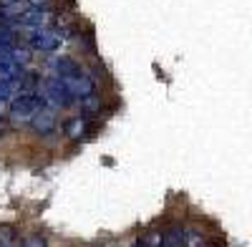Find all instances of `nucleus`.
<instances>
[{"label": "nucleus", "instance_id": "nucleus-6", "mask_svg": "<svg viewBox=\"0 0 252 247\" xmlns=\"http://www.w3.org/2000/svg\"><path fill=\"white\" fill-rule=\"evenodd\" d=\"M66 86L71 89V93L76 96V101L89 98V96H94V93H96V84H94V78H91V76H86V73H81V76H76V78L66 81Z\"/></svg>", "mask_w": 252, "mask_h": 247}, {"label": "nucleus", "instance_id": "nucleus-10", "mask_svg": "<svg viewBox=\"0 0 252 247\" xmlns=\"http://www.w3.org/2000/svg\"><path fill=\"white\" fill-rule=\"evenodd\" d=\"M13 46H18V38H15L13 26H3V23H0V51H8Z\"/></svg>", "mask_w": 252, "mask_h": 247}, {"label": "nucleus", "instance_id": "nucleus-17", "mask_svg": "<svg viewBox=\"0 0 252 247\" xmlns=\"http://www.w3.org/2000/svg\"><path fill=\"white\" fill-rule=\"evenodd\" d=\"M8 129H10V121H8V116H0V139H3V136L8 134Z\"/></svg>", "mask_w": 252, "mask_h": 247}, {"label": "nucleus", "instance_id": "nucleus-7", "mask_svg": "<svg viewBox=\"0 0 252 247\" xmlns=\"http://www.w3.org/2000/svg\"><path fill=\"white\" fill-rule=\"evenodd\" d=\"M63 134H66V139H71V141L83 139V136L89 134V119L83 116V114L66 119V121H63Z\"/></svg>", "mask_w": 252, "mask_h": 247}, {"label": "nucleus", "instance_id": "nucleus-3", "mask_svg": "<svg viewBox=\"0 0 252 247\" xmlns=\"http://www.w3.org/2000/svg\"><path fill=\"white\" fill-rule=\"evenodd\" d=\"M61 35L56 33V31H51V28H35V31H31V35H28V43H31V48L33 51H40V53H53V51H58L61 48Z\"/></svg>", "mask_w": 252, "mask_h": 247}, {"label": "nucleus", "instance_id": "nucleus-16", "mask_svg": "<svg viewBox=\"0 0 252 247\" xmlns=\"http://www.w3.org/2000/svg\"><path fill=\"white\" fill-rule=\"evenodd\" d=\"M26 3H28L33 10H48L53 0H26Z\"/></svg>", "mask_w": 252, "mask_h": 247}, {"label": "nucleus", "instance_id": "nucleus-9", "mask_svg": "<svg viewBox=\"0 0 252 247\" xmlns=\"http://www.w3.org/2000/svg\"><path fill=\"white\" fill-rule=\"evenodd\" d=\"M141 247H164V230H146L139 240Z\"/></svg>", "mask_w": 252, "mask_h": 247}, {"label": "nucleus", "instance_id": "nucleus-4", "mask_svg": "<svg viewBox=\"0 0 252 247\" xmlns=\"http://www.w3.org/2000/svg\"><path fill=\"white\" fill-rule=\"evenodd\" d=\"M58 126V119H56V111L51 109H40L33 119H31V129L40 136H51Z\"/></svg>", "mask_w": 252, "mask_h": 247}, {"label": "nucleus", "instance_id": "nucleus-13", "mask_svg": "<svg viewBox=\"0 0 252 247\" xmlns=\"http://www.w3.org/2000/svg\"><path fill=\"white\" fill-rule=\"evenodd\" d=\"M81 109H83V116L86 119H91L94 114H98L101 111V98L94 93V96H89V98H81Z\"/></svg>", "mask_w": 252, "mask_h": 247}, {"label": "nucleus", "instance_id": "nucleus-1", "mask_svg": "<svg viewBox=\"0 0 252 247\" xmlns=\"http://www.w3.org/2000/svg\"><path fill=\"white\" fill-rule=\"evenodd\" d=\"M46 109V98L40 96V91H23V93H15L10 101V109H8V121L15 124H31V119Z\"/></svg>", "mask_w": 252, "mask_h": 247}, {"label": "nucleus", "instance_id": "nucleus-12", "mask_svg": "<svg viewBox=\"0 0 252 247\" xmlns=\"http://www.w3.org/2000/svg\"><path fill=\"white\" fill-rule=\"evenodd\" d=\"M8 53H10V58L15 61V63H18L20 68H26V66L31 63V58H33V56H31V51H28V48H23V46H13Z\"/></svg>", "mask_w": 252, "mask_h": 247}, {"label": "nucleus", "instance_id": "nucleus-18", "mask_svg": "<svg viewBox=\"0 0 252 247\" xmlns=\"http://www.w3.org/2000/svg\"><path fill=\"white\" fill-rule=\"evenodd\" d=\"M20 0H0V8H15Z\"/></svg>", "mask_w": 252, "mask_h": 247}, {"label": "nucleus", "instance_id": "nucleus-8", "mask_svg": "<svg viewBox=\"0 0 252 247\" xmlns=\"http://www.w3.org/2000/svg\"><path fill=\"white\" fill-rule=\"evenodd\" d=\"M182 247H215L204 237V232L194 230V227H184L182 230Z\"/></svg>", "mask_w": 252, "mask_h": 247}, {"label": "nucleus", "instance_id": "nucleus-5", "mask_svg": "<svg viewBox=\"0 0 252 247\" xmlns=\"http://www.w3.org/2000/svg\"><path fill=\"white\" fill-rule=\"evenodd\" d=\"M51 68H53L56 76L63 78V81H71V78H76V76L83 73L81 66H78V61H73L71 56H56V58L51 61Z\"/></svg>", "mask_w": 252, "mask_h": 247}, {"label": "nucleus", "instance_id": "nucleus-2", "mask_svg": "<svg viewBox=\"0 0 252 247\" xmlns=\"http://www.w3.org/2000/svg\"><path fill=\"white\" fill-rule=\"evenodd\" d=\"M40 89H43V96L46 104L56 106V109H71L76 104V96L71 93V89L66 86V81L58 78V76H48L40 81Z\"/></svg>", "mask_w": 252, "mask_h": 247}, {"label": "nucleus", "instance_id": "nucleus-14", "mask_svg": "<svg viewBox=\"0 0 252 247\" xmlns=\"http://www.w3.org/2000/svg\"><path fill=\"white\" fill-rule=\"evenodd\" d=\"M182 230L184 227H169L164 230V247H182Z\"/></svg>", "mask_w": 252, "mask_h": 247}, {"label": "nucleus", "instance_id": "nucleus-11", "mask_svg": "<svg viewBox=\"0 0 252 247\" xmlns=\"http://www.w3.org/2000/svg\"><path fill=\"white\" fill-rule=\"evenodd\" d=\"M15 237H18L15 224H8V222L0 224V247H13L15 245Z\"/></svg>", "mask_w": 252, "mask_h": 247}, {"label": "nucleus", "instance_id": "nucleus-15", "mask_svg": "<svg viewBox=\"0 0 252 247\" xmlns=\"http://www.w3.org/2000/svg\"><path fill=\"white\" fill-rule=\"evenodd\" d=\"M20 247H48V242H46L43 235H28Z\"/></svg>", "mask_w": 252, "mask_h": 247}]
</instances>
